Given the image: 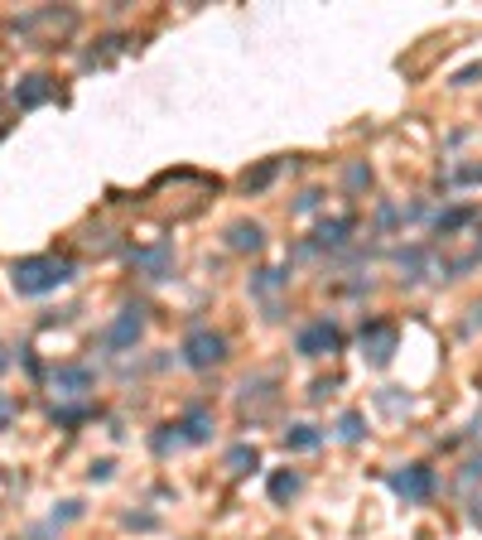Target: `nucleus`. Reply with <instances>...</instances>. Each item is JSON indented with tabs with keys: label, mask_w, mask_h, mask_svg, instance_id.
<instances>
[{
	"label": "nucleus",
	"mask_w": 482,
	"mask_h": 540,
	"mask_svg": "<svg viewBox=\"0 0 482 540\" xmlns=\"http://www.w3.org/2000/svg\"><path fill=\"white\" fill-rule=\"evenodd\" d=\"M68 280H73V261L68 256H25V261L10 266V285L20 295H49V290L68 285Z\"/></svg>",
	"instance_id": "nucleus-1"
},
{
	"label": "nucleus",
	"mask_w": 482,
	"mask_h": 540,
	"mask_svg": "<svg viewBox=\"0 0 482 540\" xmlns=\"http://www.w3.org/2000/svg\"><path fill=\"white\" fill-rule=\"evenodd\" d=\"M227 357V338L222 333H213V328H193L184 338V362L193 367V372H208V367H217Z\"/></svg>",
	"instance_id": "nucleus-2"
},
{
	"label": "nucleus",
	"mask_w": 482,
	"mask_h": 540,
	"mask_svg": "<svg viewBox=\"0 0 482 540\" xmlns=\"http://www.w3.org/2000/svg\"><path fill=\"white\" fill-rule=\"evenodd\" d=\"M145 333V309L140 304H126L107 328H102V348L107 352H121V348H135V338Z\"/></svg>",
	"instance_id": "nucleus-3"
},
{
	"label": "nucleus",
	"mask_w": 482,
	"mask_h": 540,
	"mask_svg": "<svg viewBox=\"0 0 482 540\" xmlns=\"http://www.w3.org/2000/svg\"><path fill=\"white\" fill-rule=\"evenodd\" d=\"M391 487L401 492L405 502H429V497H434V468H425V463L396 468V473H391Z\"/></svg>",
	"instance_id": "nucleus-4"
},
{
	"label": "nucleus",
	"mask_w": 482,
	"mask_h": 540,
	"mask_svg": "<svg viewBox=\"0 0 482 540\" xmlns=\"http://www.w3.org/2000/svg\"><path fill=\"white\" fill-rule=\"evenodd\" d=\"M295 348L304 352V357H328V352L343 348V333H338V324H328V319H319V324H309L304 333L295 338Z\"/></svg>",
	"instance_id": "nucleus-5"
},
{
	"label": "nucleus",
	"mask_w": 482,
	"mask_h": 540,
	"mask_svg": "<svg viewBox=\"0 0 482 540\" xmlns=\"http://www.w3.org/2000/svg\"><path fill=\"white\" fill-rule=\"evenodd\" d=\"M362 352H367L372 367H386L391 352H396V328L391 324H367L362 328Z\"/></svg>",
	"instance_id": "nucleus-6"
},
{
	"label": "nucleus",
	"mask_w": 482,
	"mask_h": 540,
	"mask_svg": "<svg viewBox=\"0 0 482 540\" xmlns=\"http://www.w3.org/2000/svg\"><path fill=\"white\" fill-rule=\"evenodd\" d=\"M97 386V372L92 367H82V362H73V367H58L54 372V391L58 396H87Z\"/></svg>",
	"instance_id": "nucleus-7"
},
{
	"label": "nucleus",
	"mask_w": 482,
	"mask_h": 540,
	"mask_svg": "<svg viewBox=\"0 0 482 540\" xmlns=\"http://www.w3.org/2000/svg\"><path fill=\"white\" fill-rule=\"evenodd\" d=\"M49 97H54V78H49V73H34V78H25L20 87H15V107L20 111L44 107Z\"/></svg>",
	"instance_id": "nucleus-8"
},
{
	"label": "nucleus",
	"mask_w": 482,
	"mask_h": 540,
	"mask_svg": "<svg viewBox=\"0 0 482 540\" xmlns=\"http://www.w3.org/2000/svg\"><path fill=\"white\" fill-rule=\"evenodd\" d=\"M179 430H184V444H203V439L213 434V410H208V405H188Z\"/></svg>",
	"instance_id": "nucleus-9"
},
{
	"label": "nucleus",
	"mask_w": 482,
	"mask_h": 540,
	"mask_svg": "<svg viewBox=\"0 0 482 540\" xmlns=\"http://www.w3.org/2000/svg\"><path fill=\"white\" fill-rule=\"evenodd\" d=\"M227 246L232 251H261L266 246V227L261 222H232L227 227Z\"/></svg>",
	"instance_id": "nucleus-10"
},
{
	"label": "nucleus",
	"mask_w": 482,
	"mask_h": 540,
	"mask_svg": "<svg viewBox=\"0 0 482 540\" xmlns=\"http://www.w3.org/2000/svg\"><path fill=\"white\" fill-rule=\"evenodd\" d=\"M323 434L314 430V425H290L285 430V449H295V454H309V449H319Z\"/></svg>",
	"instance_id": "nucleus-11"
},
{
	"label": "nucleus",
	"mask_w": 482,
	"mask_h": 540,
	"mask_svg": "<svg viewBox=\"0 0 482 540\" xmlns=\"http://www.w3.org/2000/svg\"><path fill=\"white\" fill-rule=\"evenodd\" d=\"M131 261L150 270V280H160L164 266H169V246H155V251H131Z\"/></svg>",
	"instance_id": "nucleus-12"
},
{
	"label": "nucleus",
	"mask_w": 482,
	"mask_h": 540,
	"mask_svg": "<svg viewBox=\"0 0 482 540\" xmlns=\"http://www.w3.org/2000/svg\"><path fill=\"white\" fill-rule=\"evenodd\" d=\"M299 487H304L299 473H275V478H270V497H275V502H290V497H299Z\"/></svg>",
	"instance_id": "nucleus-13"
},
{
	"label": "nucleus",
	"mask_w": 482,
	"mask_h": 540,
	"mask_svg": "<svg viewBox=\"0 0 482 540\" xmlns=\"http://www.w3.org/2000/svg\"><path fill=\"white\" fill-rule=\"evenodd\" d=\"M348 232H352V217H333V222H323L319 227V246H338Z\"/></svg>",
	"instance_id": "nucleus-14"
},
{
	"label": "nucleus",
	"mask_w": 482,
	"mask_h": 540,
	"mask_svg": "<svg viewBox=\"0 0 482 540\" xmlns=\"http://www.w3.org/2000/svg\"><path fill=\"white\" fill-rule=\"evenodd\" d=\"M256 463H261V454H256L251 444H237V449L227 454V468H232V473H251Z\"/></svg>",
	"instance_id": "nucleus-15"
},
{
	"label": "nucleus",
	"mask_w": 482,
	"mask_h": 540,
	"mask_svg": "<svg viewBox=\"0 0 482 540\" xmlns=\"http://www.w3.org/2000/svg\"><path fill=\"white\" fill-rule=\"evenodd\" d=\"M275 174H280V164L270 160V164H261V169H256V174H246V179H241V189H246V193L266 189V184H270V179H275Z\"/></svg>",
	"instance_id": "nucleus-16"
},
{
	"label": "nucleus",
	"mask_w": 482,
	"mask_h": 540,
	"mask_svg": "<svg viewBox=\"0 0 482 540\" xmlns=\"http://www.w3.org/2000/svg\"><path fill=\"white\" fill-rule=\"evenodd\" d=\"M338 430H343V439H348V444H357V439H362V415H357V410H348Z\"/></svg>",
	"instance_id": "nucleus-17"
},
{
	"label": "nucleus",
	"mask_w": 482,
	"mask_h": 540,
	"mask_svg": "<svg viewBox=\"0 0 482 540\" xmlns=\"http://www.w3.org/2000/svg\"><path fill=\"white\" fill-rule=\"evenodd\" d=\"M348 184L352 189H362V184H372V174H367V169H348Z\"/></svg>",
	"instance_id": "nucleus-18"
},
{
	"label": "nucleus",
	"mask_w": 482,
	"mask_h": 540,
	"mask_svg": "<svg viewBox=\"0 0 482 540\" xmlns=\"http://www.w3.org/2000/svg\"><path fill=\"white\" fill-rule=\"evenodd\" d=\"M10 420H15V405H10V401H5V396H0V430H5Z\"/></svg>",
	"instance_id": "nucleus-19"
}]
</instances>
